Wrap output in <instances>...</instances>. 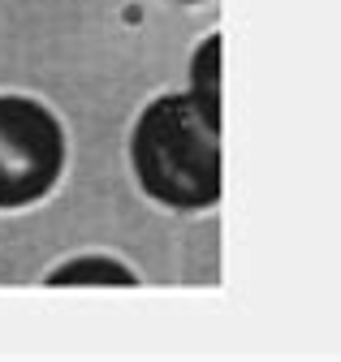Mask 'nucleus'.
I'll list each match as a JSON object with an SVG mask.
<instances>
[{"mask_svg":"<svg viewBox=\"0 0 341 362\" xmlns=\"http://www.w3.org/2000/svg\"><path fill=\"white\" fill-rule=\"evenodd\" d=\"M48 285H139V276L125 263L104 255H82L48 272Z\"/></svg>","mask_w":341,"mask_h":362,"instance_id":"obj_4","label":"nucleus"},{"mask_svg":"<svg viewBox=\"0 0 341 362\" xmlns=\"http://www.w3.org/2000/svg\"><path fill=\"white\" fill-rule=\"evenodd\" d=\"M190 95L212 125H221V35H207L190 61Z\"/></svg>","mask_w":341,"mask_h":362,"instance_id":"obj_3","label":"nucleus"},{"mask_svg":"<svg viewBox=\"0 0 341 362\" xmlns=\"http://www.w3.org/2000/svg\"><path fill=\"white\" fill-rule=\"evenodd\" d=\"M65 168V129L30 95H0V207L44 199Z\"/></svg>","mask_w":341,"mask_h":362,"instance_id":"obj_2","label":"nucleus"},{"mask_svg":"<svg viewBox=\"0 0 341 362\" xmlns=\"http://www.w3.org/2000/svg\"><path fill=\"white\" fill-rule=\"evenodd\" d=\"M130 164L139 186L178 211L221 199V125H212L190 90L156 95L134 121Z\"/></svg>","mask_w":341,"mask_h":362,"instance_id":"obj_1","label":"nucleus"}]
</instances>
